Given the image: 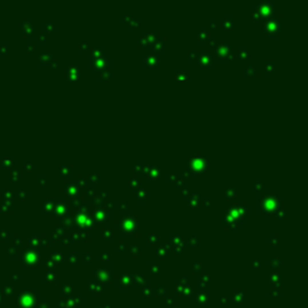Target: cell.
Segmentation results:
<instances>
[{"instance_id": "obj_1", "label": "cell", "mask_w": 308, "mask_h": 308, "mask_svg": "<svg viewBox=\"0 0 308 308\" xmlns=\"http://www.w3.org/2000/svg\"><path fill=\"white\" fill-rule=\"evenodd\" d=\"M11 179H12L13 182H17V181H19L21 179V172L18 170H16L12 172V175H11Z\"/></svg>"}, {"instance_id": "obj_2", "label": "cell", "mask_w": 308, "mask_h": 308, "mask_svg": "<svg viewBox=\"0 0 308 308\" xmlns=\"http://www.w3.org/2000/svg\"><path fill=\"white\" fill-rule=\"evenodd\" d=\"M3 166L4 167H11V166H12V160L9 159V158H5L3 160Z\"/></svg>"}, {"instance_id": "obj_3", "label": "cell", "mask_w": 308, "mask_h": 308, "mask_svg": "<svg viewBox=\"0 0 308 308\" xmlns=\"http://www.w3.org/2000/svg\"><path fill=\"white\" fill-rule=\"evenodd\" d=\"M4 51H5V53L7 52V45H6V43H3V45H1V47H0V54H3V53H4Z\"/></svg>"}, {"instance_id": "obj_4", "label": "cell", "mask_w": 308, "mask_h": 308, "mask_svg": "<svg viewBox=\"0 0 308 308\" xmlns=\"http://www.w3.org/2000/svg\"><path fill=\"white\" fill-rule=\"evenodd\" d=\"M3 196H4V199L6 200V199H11V196H12V194H11V191H4V194H3Z\"/></svg>"}, {"instance_id": "obj_5", "label": "cell", "mask_w": 308, "mask_h": 308, "mask_svg": "<svg viewBox=\"0 0 308 308\" xmlns=\"http://www.w3.org/2000/svg\"><path fill=\"white\" fill-rule=\"evenodd\" d=\"M33 167H34V166L31 165V162H27V164H25V170H28V171H30Z\"/></svg>"}, {"instance_id": "obj_6", "label": "cell", "mask_w": 308, "mask_h": 308, "mask_svg": "<svg viewBox=\"0 0 308 308\" xmlns=\"http://www.w3.org/2000/svg\"><path fill=\"white\" fill-rule=\"evenodd\" d=\"M200 36L201 37H208V33H205L203 30H200Z\"/></svg>"}]
</instances>
